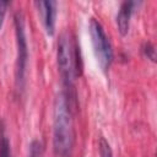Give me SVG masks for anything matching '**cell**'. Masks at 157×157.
Segmentation results:
<instances>
[{
    "label": "cell",
    "instance_id": "8fae6325",
    "mask_svg": "<svg viewBox=\"0 0 157 157\" xmlns=\"http://www.w3.org/2000/svg\"><path fill=\"white\" fill-rule=\"evenodd\" d=\"M7 6H9L7 1H0V31H1L2 25H4V18H5V13H6Z\"/></svg>",
    "mask_w": 157,
    "mask_h": 157
},
{
    "label": "cell",
    "instance_id": "8992f818",
    "mask_svg": "<svg viewBox=\"0 0 157 157\" xmlns=\"http://www.w3.org/2000/svg\"><path fill=\"white\" fill-rule=\"evenodd\" d=\"M139 2L136 1H124L121 2L118 15H117V25H118V29L120 32L121 36H126L129 32V27H130V18L131 15L134 12L135 6H137Z\"/></svg>",
    "mask_w": 157,
    "mask_h": 157
},
{
    "label": "cell",
    "instance_id": "3957f363",
    "mask_svg": "<svg viewBox=\"0 0 157 157\" xmlns=\"http://www.w3.org/2000/svg\"><path fill=\"white\" fill-rule=\"evenodd\" d=\"M15 36H16V87L18 91L25 87V76L28 63V45L25 31V18L21 11L13 16Z\"/></svg>",
    "mask_w": 157,
    "mask_h": 157
},
{
    "label": "cell",
    "instance_id": "30bf717a",
    "mask_svg": "<svg viewBox=\"0 0 157 157\" xmlns=\"http://www.w3.org/2000/svg\"><path fill=\"white\" fill-rule=\"evenodd\" d=\"M144 53H145V55H146L148 59H151L152 61H155V59H156V50H155V47H153L151 43H146V44H145V47H144Z\"/></svg>",
    "mask_w": 157,
    "mask_h": 157
},
{
    "label": "cell",
    "instance_id": "9c48e42d",
    "mask_svg": "<svg viewBox=\"0 0 157 157\" xmlns=\"http://www.w3.org/2000/svg\"><path fill=\"white\" fill-rule=\"evenodd\" d=\"M98 146H99V156L101 157H113V152H112L110 145L104 137L99 139Z\"/></svg>",
    "mask_w": 157,
    "mask_h": 157
},
{
    "label": "cell",
    "instance_id": "6da1fadb",
    "mask_svg": "<svg viewBox=\"0 0 157 157\" xmlns=\"http://www.w3.org/2000/svg\"><path fill=\"white\" fill-rule=\"evenodd\" d=\"M71 99L65 92L56 94L53 112V147L58 157H70L75 146Z\"/></svg>",
    "mask_w": 157,
    "mask_h": 157
},
{
    "label": "cell",
    "instance_id": "7a4b0ae2",
    "mask_svg": "<svg viewBox=\"0 0 157 157\" xmlns=\"http://www.w3.org/2000/svg\"><path fill=\"white\" fill-rule=\"evenodd\" d=\"M56 61L63 83L65 88L69 90V93L66 94L70 99H72L70 91L74 90V82L77 75V65H76L75 47L67 32H63L59 37L58 48H56Z\"/></svg>",
    "mask_w": 157,
    "mask_h": 157
},
{
    "label": "cell",
    "instance_id": "5b68a950",
    "mask_svg": "<svg viewBox=\"0 0 157 157\" xmlns=\"http://www.w3.org/2000/svg\"><path fill=\"white\" fill-rule=\"evenodd\" d=\"M34 5L37 6L38 11L42 13L43 23L45 27V32L49 36L54 34L55 31V18H56V2L53 0L48 1H36Z\"/></svg>",
    "mask_w": 157,
    "mask_h": 157
},
{
    "label": "cell",
    "instance_id": "52a82bcc",
    "mask_svg": "<svg viewBox=\"0 0 157 157\" xmlns=\"http://www.w3.org/2000/svg\"><path fill=\"white\" fill-rule=\"evenodd\" d=\"M28 157H44V147L40 140H33L29 145Z\"/></svg>",
    "mask_w": 157,
    "mask_h": 157
},
{
    "label": "cell",
    "instance_id": "277c9868",
    "mask_svg": "<svg viewBox=\"0 0 157 157\" xmlns=\"http://www.w3.org/2000/svg\"><path fill=\"white\" fill-rule=\"evenodd\" d=\"M90 36L94 55L101 69L103 71H108L113 63V49L103 26L96 18H91L90 21Z\"/></svg>",
    "mask_w": 157,
    "mask_h": 157
},
{
    "label": "cell",
    "instance_id": "ba28073f",
    "mask_svg": "<svg viewBox=\"0 0 157 157\" xmlns=\"http://www.w3.org/2000/svg\"><path fill=\"white\" fill-rule=\"evenodd\" d=\"M0 157H12L11 156V147L10 141L6 135H1L0 137Z\"/></svg>",
    "mask_w": 157,
    "mask_h": 157
}]
</instances>
